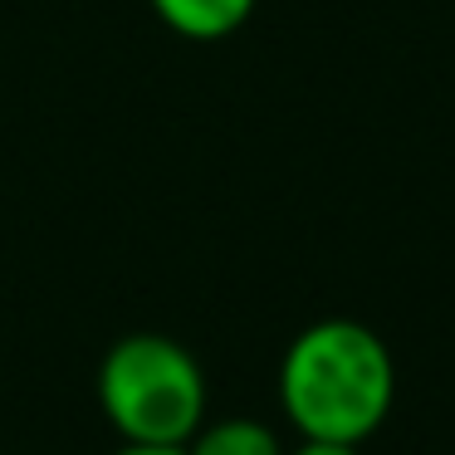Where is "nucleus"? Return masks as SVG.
I'll use <instances>...</instances> for the list:
<instances>
[{
  "instance_id": "1",
  "label": "nucleus",
  "mask_w": 455,
  "mask_h": 455,
  "mask_svg": "<svg viewBox=\"0 0 455 455\" xmlns=\"http://www.w3.org/2000/svg\"><path fill=\"white\" fill-rule=\"evenodd\" d=\"M396 363L367 323L323 318L289 343L279 363V402L304 441L363 445L392 416Z\"/></svg>"
},
{
  "instance_id": "2",
  "label": "nucleus",
  "mask_w": 455,
  "mask_h": 455,
  "mask_svg": "<svg viewBox=\"0 0 455 455\" xmlns=\"http://www.w3.org/2000/svg\"><path fill=\"white\" fill-rule=\"evenodd\" d=\"M99 406L123 441L187 445L206 421V372L177 338L128 333L99 363Z\"/></svg>"
},
{
  "instance_id": "3",
  "label": "nucleus",
  "mask_w": 455,
  "mask_h": 455,
  "mask_svg": "<svg viewBox=\"0 0 455 455\" xmlns=\"http://www.w3.org/2000/svg\"><path fill=\"white\" fill-rule=\"evenodd\" d=\"M152 11L181 40H226L250 20L255 0H152Z\"/></svg>"
},
{
  "instance_id": "4",
  "label": "nucleus",
  "mask_w": 455,
  "mask_h": 455,
  "mask_svg": "<svg viewBox=\"0 0 455 455\" xmlns=\"http://www.w3.org/2000/svg\"><path fill=\"white\" fill-rule=\"evenodd\" d=\"M187 455H284L279 435L255 416H235V421L201 426L187 441Z\"/></svg>"
},
{
  "instance_id": "5",
  "label": "nucleus",
  "mask_w": 455,
  "mask_h": 455,
  "mask_svg": "<svg viewBox=\"0 0 455 455\" xmlns=\"http://www.w3.org/2000/svg\"><path fill=\"white\" fill-rule=\"evenodd\" d=\"M289 455H357V445H343V441H304L299 451Z\"/></svg>"
},
{
  "instance_id": "6",
  "label": "nucleus",
  "mask_w": 455,
  "mask_h": 455,
  "mask_svg": "<svg viewBox=\"0 0 455 455\" xmlns=\"http://www.w3.org/2000/svg\"><path fill=\"white\" fill-rule=\"evenodd\" d=\"M113 455H187V445H138V441H123Z\"/></svg>"
}]
</instances>
